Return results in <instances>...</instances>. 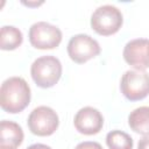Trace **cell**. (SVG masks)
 Masks as SVG:
<instances>
[{
	"mask_svg": "<svg viewBox=\"0 0 149 149\" xmlns=\"http://www.w3.org/2000/svg\"><path fill=\"white\" fill-rule=\"evenodd\" d=\"M22 141V128L16 122L2 120L0 123V149H16Z\"/></svg>",
	"mask_w": 149,
	"mask_h": 149,
	"instance_id": "30bf717a",
	"label": "cell"
},
{
	"mask_svg": "<svg viewBox=\"0 0 149 149\" xmlns=\"http://www.w3.org/2000/svg\"><path fill=\"white\" fill-rule=\"evenodd\" d=\"M30 73L37 86L42 88L52 87L62 76V64L55 56H42L34 61Z\"/></svg>",
	"mask_w": 149,
	"mask_h": 149,
	"instance_id": "7a4b0ae2",
	"label": "cell"
},
{
	"mask_svg": "<svg viewBox=\"0 0 149 149\" xmlns=\"http://www.w3.org/2000/svg\"><path fill=\"white\" fill-rule=\"evenodd\" d=\"M27 149H51V148L47 144H43V143H35V144L29 146Z\"/></svg>",
	"mask_w": 149,
	"mask_h": 149,
	"instance_id": "2e32d148",
	"label": "cell"
},
{
	"mask_svg": "<svg viewBox=\"0 0 149 149\" xmlns=\"http://www.w3.org/2000/svg\"><path fill=\"white\" fill-rule=\"evenodd\" d=\"M29 41L36 49H54L58 47L62 41V31L56 26L40 21L29 28Z\"/></svg>",
	"mask_w": 149,
	"mask_h": 149,
	"instance_id": "8992f818",
	"label": "cell"
},
{
	"mask_svg": "<svg viewBox=\"0 0 149 149\" xmlns=\"http://www.w3.org/2000/svg\"><path fill=\"white\" fill-rule=\"evenodd\" d=\"M74 149H104V148L98 142L85 141V142H80L79 144H77V147Z\"/></svg>",
	"mask_w": 149,
	"mask_h": 149,
	"instance_id": "5bb4252c",
	"label": "cell"
},
{
	"mask_svg": "<svg viewBox=\"0 0 149 149\" xmlns=\"http://www.w3.org/2000/svg\"><path fill=\"white\" fill-rule=\"evenodd\" d=\"M99 43L86 34H78L70 38L68 43V54L70 58L77 63L83 64L100 54Z\"/></svg>",
	"mask_w": 149,
	"mask_h": 149,
	"instance_id": "52a82bcc",
	"label": "cell"
},
{
	"mask_svg": "<svg viewBox=\"0 0 149 149\" xmlns=\"http://www.w3.org/2000/svg\"><path fill=\"white\" fill-rule=\"evenodd\" d=\"M23 36L20 29L13 26H3L0 30V48L2 50H14L21 45Z\"/></svg>",
	"mask_w": 149,
	"mask_h": 149,
	"instance_id": "7c38bea8",
	"label": "cell"
},
{
	"mask_svg": "<svg viewBox=\"0 0 149 149\" xmlns=\"http://www.w3.org/2000/svg\"><path fill=\"white\" fill-rule=\"evenodd\" d=\"M149 40L135 38L129 41L123 49V58L127 64L136 70L144 71L149 68V61L147 58V47Z\"/></svg>",
	"mask_w": 149,
	"mask_h": 149,
	"instance_id": "9c48e42d",
	"label": "cell"
},
{
	"mask_svg": "<svg viewBox=\"0 0 149 149\" xmlns=\"http://www.w3.org/2000/svg\"><path fill=\"white\" fill-rule=\"evenodd\" d=\"M147 58L149 61V43H148V47H147Z\"/></svg>",
	"mask_w": 149,
	"mask_h": 149,
	"instance_id": "e0dca14e",
	"label": "cell"
},
{
	"mask_svg": "<svg viewBox=\"0 0 149 149\" xmlns=\"http://www.w3.org/2000/svg\"><path fill=\"white\" fill-rule=\"evenodd\" d=\"M76 129L84 135L98 134L104 125V118L101 113L93 107L86 106L80 108L74 115L73 120Z\"/></svg>",
	"mask_w": 149,
	"mask_h": 149,
	"instance_id": "ba28073f",
	"label": "cell"
},
{
	"mask_svg": "<svg viewBox=\"0 0 149 149\" xmlns=\"http://www.w3.org/2000/svg\"><path fill=\"white\" fill-rule=\"evenodd\" d=\"M122 22L123 17L120 9L112 5L98 7L91 16L92 29L102 36H108L119 31Z\"/></svg>",
	"mask_w": 149,
	"mask_h": 149,
	"instance_id": "3957f363",
	"label": "cell"
},
{
	"mask_svg": "<svg viewBox=\"0 0 149 149\" xmlns=\"http://www.w3.org/2000/svg\"><path fill=\"white\" fill-rule=\"evenodd\" d=\"M109 149H133V139L122 130H112L106 135Z\"/></svg>",
	"mask_w": 149,
	"mask_h": 149,
	"instance_id": "4fadbf2b",
	"label": "cell"
},
{
	"mask_svg": "<svg viewBox=\"0 0 149 149\" xmlns=\"http://www.w3.org/2000/svg\"><path fill=\"white\" fill-rule=\"evenodd\" d=\"M59 120L57 113L48 106L34 108L28 116L29 130L37 136H49L58 128Z\"/></svg>",
	"mask_w": 149,
	"mask_h": 149,
	"instance_id": "5b68a950",
	"label": "cell"
},
{
	"mask_svg": "<svg viewBox=\"0 0 149 149\" xmlns=\"http://www.w3.org/2000/svg\"><path fill=\"white\" fill-rule=\"evenodd\" d=\"M30 101V87L21 77H10L1 84L0 105L7 113L22 112Z\"/></svg>",
	"mask_w": 149,
	"mask_h": 149,
	"instance_id": "6da1fadb",
	"label": "cell"
},
{
	"mask_svg": "<svg viewBox=\"0 0 149 149\" xmlns=\"http://www.w3.org/2000/svg\"><path fill=\"white\" fill-rule=\"evenodd\" d=\"M128 125L135 133L149 136V106H141L130 112Z\"/></svg>",
	"mask_w": 149,
	"mask_h": 149,
	"instance_id": "8fae6325",
	"label": "cell"
},
{
	"mask_svg": "<svg viewBox=\"0 0 149 149\" xmlns=\"http://www.w3.org/2000/svg\"><path fill=\"white\" fill-rule=\"evenodd\" d=\"M137 149H149V136H144L139 141Z\"/></svg>",
	"mask_w": 149,
	"mask_h": 149,
	"instance_id": "9a60e30c",
	"label": "cell"
},
{
	"mask_svg": "<svg viewBox=\"0 0 149 149\" xmlns=\"http://www.w3.org/2000/svg\"><path fill=\"white\" fill-rule=\"evenodd\" d=\"M121 93L130 101L144 99L149 94V74L140 70H128L120 83Z\"/></svg>",
	"mask_w": 149,
	"mask_h": 149,
	"instance_id": "277c9868",
	"label": "cell"
}]
</instances>
